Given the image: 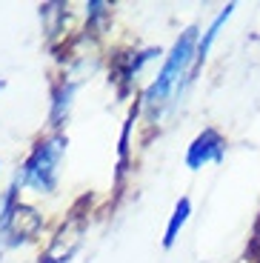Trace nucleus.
<instances>
[{"mask_svg": "<svg viewBox=\"0 0 260 263\" xmlns=\"http://www.w3.org/2000/svg\"><path fill=\"white\" fill-rule=\"evenodd\" d=\"M232 12H234V3H229L226 9H223L220 14H217L215 20H212V26L206 29V34H203V40L197 43V52H195V69L206 60V54H209V49H212V43L217 40V34H220V29H223V23H226L229 17H232Z\"/></svg>", "mask_w": 260, "mask_h": 263, "instance_id": "6", "label": "nucleus"}, {"mask_svg": "<svg viewBox=\"0 0 260 263\" xmlns=\"http://www.w3.org/2000/svg\"><path fill=\"white\" fill-rule=\"evenodd\" d=\"M66 143H69V140H66V135H60V132L43 138L32 149V155L26 158V163H23V169H20V175H17V183L29 186L32 192H40V195L54 192L60 158H63V152H66Z\"/></svg>", "mask_w": 260, "mask_h": 263, "instance_id": "1", "label": "nucleus"}, {"mask_svg": "<svg viewBox=\"0 0 260 263\" xmlns=\"http://www.w3.org/2000/svg\"><path fill=\"white\" fill-rule=\"evenodd\" d=\"M75 92H78V83H75V80H63V83L54 89V95H52V126H63Z\"/></svg>", "mask_w": 260, "mask_h": 263, "instance_id": "5", "label": "nucleus"}, {"mask_svg": "<svg viewBox=\"0 0 260 263\" xmlns=\"http://www.w3.org/2000/svg\"><path fill=\"white\" fill-rule=\"evenodd\" d=\"M223 152H226V140L217 129H206L200 132L192 146L186 152V166L189 169H203L209 163H220L223 160Z\"/></svg>", "mask_w": 260, "mask_h": 263, "instance_id": "3", "label": "nucleus"}, {"mask_svg": "<svg viewBox=\"0 0 260 263\" xmlns=\"http://www.w3.org/2000/svg\"><path fill=\"white\" fill-rule=\"evenodd\" d=\"M189 215H192V200H189V197H180V200H177V206H175V212H172V217H169L166 235H163V246H166V249H172V246H175V240H177V235H180V229L186 226Z\"/></svg>", "mask_w": 260, "mask_h": 263, "instance_id": "7", "label": "nucleus"}, {"mask_svg": "<svg viewBox=\"0 0 260 263\" xmlns=\"http://www.w3.org/2000/svg\"><path fill=\"white\" fill-rule=\"evenodd\" d=\"M160 49H146V52H129V54H117L115 58V80L120 83V95L129 92L135 74L143 69V63H149L152 58H157Z\"/></svg>", "mask_w": 260, "mask_h": 263, "instance_id": "4", "label": "nucleus"}, {"mask_svg": "<svg viewBox=\"0 0 260 263\" xmlns=\"http://www.w3.org/2000/svg\"><path fill=\"white\" fill-rule=\"evenodd\" d=\"M195 52H197V26H189L186 32L177 37L175 46H172V52H169V58H166V63H163V69L157 72L155 83L146 89L143 103L149 106V109H155L157 103H163V100L175 92V86L180 83V78L186 74L189 63L195 60Z\"/></svg>", "mask_w": 260, "mask_h": 263, "instance_id": "2", "label": "nucleus"}, {"mask_svg": "<svg viewBox=\"0 0 260 263\" xmlns=\"http://www.w3.org/2000/svg\"><path fill=\"white\" fill-rule=\"evenodd\" d=\"M106 14H109V6H106V3H100V0L89 3V23H91V26H95L98 20H103Z\"/></svg>", "mask_w": 260, "mask_h": 263, "instance_id": "8", "label": "nucleus"}, {"mask_svg": "<svg viewBox=\"0 0 260 263\" xmlns=\"http://www.w3.org/2000/svg\"><path fill=\"white\" fill-rule=\"evenodd\" d=\"M3 86H6V80H0V92H3Z\"/></svg>", "mask_w": 260, "mask_h": 263, "instance_id": "9", "label": "nucleus"}]
</instances>
